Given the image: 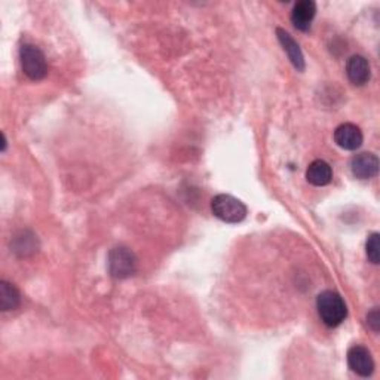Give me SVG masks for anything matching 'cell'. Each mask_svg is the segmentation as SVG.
<instances>
[{
  "label": "cell",
  "instance_id": "obj_9",
  "mask_svg": "<svg viewBox=\"0 0 380 380\" xmlns=\"http://www.w3.org/2000/svg\"><path fill=\"white\" fill-rule=\"evenodd\" d=\"M346 75L357 87H362L370 80V64L362 55H354L346 63Z\"/></svg>",
  "mask_w": 380,
  "mask_h": 380
},
{
  "label": "cell",
  "instance_id": "obj_11",
  "mask_svg": "<svg viewBox=\"0 0 380 380\" xmlns=\"http://www.w3.org/2000/svg\"><path fill=\"white\" fill-rule=\"evenodd\" d=\"M306 178L314 186H318V188L327 186L333 178V170H331L330 164L322 161V159L314 161L311 165L307 166Z\"/></svg>",
  "mask_w": 380,
  "mask_h": 380
},
{
  "label": "cell",
  "instance_id": "obj_4",
  "mask_svg": "<svg viewBox=\"0 0 380 380\" xmlns=\"http://www.w3.org/2000/svg\"><path fill=\"white\" fill-rule=\"evenodd\" d=\"M137 269V259L134 252L126 247H116L109 255V271L116 279H125L134 275Z\"/></svg>",
  "mask_w": 380,
  "mask_h": 380
},
{
  "label": "cell",
  "instance_id": "obj_6",
  "mask_svg": "<svg viewBox=\"0 0 380 380\" xmlns=\"http://www.w3.org/2000/svg\"><path fill=\"white\" fill-rule=\"evenodd\" d=\"M362 133L354 123H342L334 131L336 145L345 150H357L362 145Z\"/></svg>",
  "mask_w": 380,
  "mask_h": 380
},
{
  "label": "cell",
  "instance_id": "obj_13",
  "mask_svg": "<svg viewBox=\"0 0 380 380\" xmlns=\"http://www.w3.org/2000/svg\"><path fill=\"white\" fill-rule=\"evenodd\" d=\"M380 235L377 232L372 233L365 244V251H367V257L373 264H377L380 260Z\"/></svg>",
  "mask_w": 380,
  "mask_h": 380
},
{
  "label": "cell",
  "instance_id": "obj_12",
  "mask_svg": "<svg viewBox=\"0 0 380 380\" xmlns=\"http://www.w3.org/2000/svg\"><path fill=\"white\" fill-rule=\"evenodd\" d=\"M21 303V294L17 290V287H13L12 284L2 281L0 283V307L2 311H13L17 309Z\"/></svg>",
  "mask_w": 380,
  "mask_h": 380
},
{
  "label": "cell",
  "instance_id": "obj_5",
  "mask_svg": "<svg viewBox=\"0 0 380 380\" xmlns=\"http://www.w3.org/2000/svg\"><path fill=\"white\" fill-rule=\"evenodd\" d=\"M348 364L349 369L361 377H369L374 372V361L370 350L361 345L352 346L348 350Z\"/></svg>",
  "mask_w": 380,
  "mask_h": 380
},
{
  "label": "cell",
  "instance_id": "obj_2",
  "mask_svg": "<svg viewBox=\"0 0 380 380\" xmlns=\"http://www.w3.org/2000/svg\"><path fill=\"white\" fill-rule=\"evenodd\" d=\"M211 211H213V214L219 220L231 224L241 223L248 213V209L243 201H239L232 195L224 193L214 196L213 201H211Z\"/></svg>",
  "mask_w": 380,
  "mask_h": 380
},
{
  "label": "cell",
  "instance_id": "obj_10",
  "mask_svg": "<svg viewBox=\"0 0 380 380\" xmlns=\"http://www.w3.org/2000/svg\"><path fill=\"white\" fill-rule=\"evenodd\" d=\"M276 36H278V40L279 44L283 45L284 51L287 52L290 61L293 63V66L299 70V72H303L306 64H305V57H303V52L299 47L298 42H295L290 33H287L286 30L283 29H276Z\"/></svg>",
  "mask_w": 380,
  "mask_h": 380
},
{
  "label": "cell",
  "instance_id": "obj_1",
  "mask_svg": "<svg viewBox=\"0 0 380 380\" xmlns=\"http://www.w3.org/2000/svg\"><path fill=\"white\" fill-rule=\"evenodd\" d=\"M317 309L321 321L327 327H337L348 317V307L342 295L336 291H322L317 299Z\"/></svg>",
  "mask_w": 380,
  "mask_h": 380
},
{
  "label": "cell",
  "instance_id": "obj_3",
  "mask_svg": "<svg viewBox=\"0 0 380 380\" xmlns=\"http://www.w3.org/2000/svg\"><path fill=\"white\" fill-rule=\"evenodd\" d=\"M20 61L23 72L32 80L44 79L48 73V63L45 55L35 45L25 44L20 48Z\"/></svg>",
  "mask_w": 380,
  "mask_h": 380
},
{
  "label": "cell",
  "instance_id": "obj_7",
  "mask_svg": "<svg viewBox=\"0 0 380 380\" xmlns=\"http://www.w3.org/2000/svg\"><path fill=\"white\" fill-rule=\"evenodd\" d=\"M350 170L360 180L373 178L379 171V159L374 153L364 152L357 154L350 161Z\"/></svg>",
  "mask_w": 380,
  "mask_h": 380
},
{
  "label": "cell",
  "instance_id": "obj_8",
  "mask_svg": "<svg viewBox=\"0 0 380 380\" xmlns=\"http://www.w3.org/2000/svg\"><path fill=\"white\" fill-rule=\"evenodd\" d=\"M317 13V4L312 0H302L294 5L291 11V23L300 32H307Z\"/></svg>",
  "mask_w": 380,
  "mask_h": 380
},
{
  "label": "cell",
  "instance_id": "obj_14",
  "mask_svg": "<svg viewBox=\"0 0 380 380\" xmlns=\"http://www.w3.org/2000/svg\"><path fill=\"white\" fill-rule=\"evenodd\" d=\"M367 322H369V326L372 327V330L374 333L379 331V327H380V315H379V309L377 307H374L372 312H369Z\"/></svg>",
  "mask_w": 380,
  "mask_h": 380
}]
</instances>
